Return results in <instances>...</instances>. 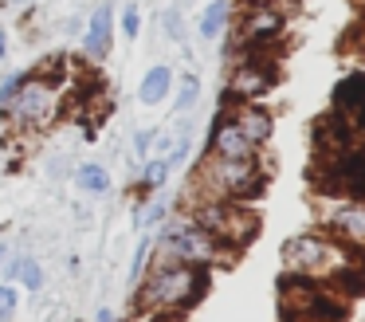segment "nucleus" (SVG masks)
I'll return each mask as SVG.
<instances>
[{
  "mask_svg": "<svg viewBox=\"0 0 365 322\" xmlns=\"http://www.w3.org/2000/svg\"><path fill=\"white\" fill-rule=\"evenodd\" d=\"M208 291V267H189V263H169V259H150V271L134 287V311L173 318L200 303Z\"/></svg>",
  "mask_w": 365,
  "mask_h": 322,
  "instance_id": "nucleus-1",
  "label": "nucleus"
},
{
  "mask_svg": "<svg viewBox=\"0 0 365 322\" xmlns=\"http://www.w3.org/2000/svg\"><path fill=\"white\" fill-rule=\"evenodd\" d=\"M267 188V169L263 157H247V161H232V157H212L205 154V161L197 165L192 177V196H212V201H236L247 204ZM189 196V201H192Z\"/></svg>",
  "mask_w": 365,
  "mask_h": 322,
  "instance_id": "nucleus-2",
  "label": "nucleus"
},
{
  "mask_svg": "<svg viewBox=\"0 0 365 322\" xmlns=\"http://www.w3.org/2000/svg\"><path fill=\"white\" fill-rule=\"evenodd\" d=\"M150 259H169V263H189V267H228L236 256L224 251L208 232H200L185 212H169L165 224L153 232Z\"/></svg>",
  "mask_w": 365,
  "mask_h": 322,
  "instance_id": "nucleus-3",
  "label": "nucleus"
},
{
  "mask_svg": "<svg viewBox=\"0 0 365 322\" xmlns=\"http://www.w3.org/2000/svg\"><path fill=\"white\" fill-rule=\"evenodd\" d=\"M181 212L200 228V232L212 236V240L220 243L224 251H232V256H240V251H244L247 243L255 240V232H259V216H255L247 204H236V201L192 196V201L185 204Z\"/></svg>",
  "mask_w": 365,
  "mask_h": 322,
  "instance_id": "nucleus-4",
  "label": "nucleus"
},
{
  "mask_svg": "<svg viewBox=\"0 0 365 322\" xmlns=\"http://www.w3.org/2000/svg\"><path fill=\"white\" fill-rule=\"evenodd\" d=\"M283 267L287 275H302V279H334L349 267V248H341L330 236L302 232L283 243Z\"/></svg>",
  "mask_w": 365,
  "mask_h": 322,
  "instance_id": "nucleus-5",
  "label": "nucleus"
},
{
  "mask_svg": "<svg viewBox=\"0 0 365 322\" xmlns=\"http://www.w3.org/2000/svg\"><path fill=\"white\" fill-rule=\"evenodd\" d=\"M0 114L9 118L16 130H43V126H51V118L59 114V86L43 83L40 75L28 71L20 91L12 94V102L0 110Z\"/></svg>",
  "mask_w": 365,
  "mask_h": 322,
  "instance_id": "nucleus-6",
  "label": "nucleus"
},
{
  "mask_svg": "<svg viewBox=\"0 0 365 322\" xmlns=\"http://www.w3.org/2000/svg\"><path fill=\"white\" fill-rule=\"evenodd\" d=\"M275 83H279V67H275L271 55L240 51V63L232 67V75H228V91H224V99H232V102H259Z\"/></svg>",
  "mask_w": 365,
  "mask_h": 322,
  "instance_id": "nucleus-7",
  "label": "nucleus"
},
{
  "mask_svg": "<svg viewBox=\"0 0 365 322\" xmlns=\"http://www.w3.org/2000/svg\"><path fill=\"white\" fill-rule=\"evenodd\" d=\"M287 28V16L279 4L271 0H252V4L240 12V28H236V47L240 51H263L271 47Z\"/></svg>",
  "mask_w": 365,
  "mask_h": 322,
  "instance_id": "nucleus-8",
  "label": "nucleus"
},
{
  "mask_svg": "<svg viewBox=\"0 0 365 322\" xmlns=\"http://www.w3.org/2000/svg\"><path fill=\"white\" fill-rule=\"evenodd\" d=\"M326 228L341 248H365V201L354 196H326Z\"/></svg>",
  "mask_w": 365,
  "mask_h": 322,
  "instance_id": "nucleus-9",
  "label": "nucleus"
},
{
  "mask_svg": "<svg viewBox=\"0 0 365 322\" xmlns=\"http://www.w3.org/2000/svg\"><path fill=\"white\" fill-rule=\"evenodd\" d=\"M326 188L334 196H354L365 201V149H346L334 154L326 165Z\"/></svg>",
  "mask_w": 365,
  "mask_h": 322,
  "instance_id": "nucleus-10",
  "label": "nucleus"
},
{
  "mask_svg": "<svg viewBox=\"0 0 365 322\" xmlns=\"http://www.w3.org/2000/svg\"><path fill=\"white\" fill-rule=\"evenodd\" d=\"M114 16H118L114 0H98V4L91 8L87 28H83V55H87V59H95V63L110 59V51H114Z\"/></svg>",
  "mask_w": 365,
  "mask_h": 322,
  "instance_id": "nucleus-11",
  "label": "nucleus"
},
{
  "mask_svg": "<svg viewBox=\"0 0 365 322\" xmlns=\"http://www.w3.org/2000/svg\"><path fill=\"white\" fill-rule=\"evenodd\" d=\"M208 154L212 157H232V161H247V157H259V149L244 138V130L232 122L228 106H224L220 114H216L212 130H208Z\"/></svg>",
  "mask_w": 365,
  "mask_h": 322,
  "instance_id": "nucleus-12",
  "label": "nucleus"
},
{
  "mask_svg": "<svg viewBox=\"0 0 365 322\" xmlns=\"http://www.w3.org/2000/svg\"><path fill=\"white\" fill-rule=\"evenodd\" d=\"M334 114L354 134H365V75L354 71L334 86Z\"/></svg>",
  "mask_w": 365,
  "mask_h": 322,
  "instance_id": "nucleus-13",
  "label": "nucleus"
},
{
  "mask_svg": "<svg viewBox=\"0 0 365 322\" xmlns=\"http://www.w3.org/2000/svg\"><path fill=\"white\" fill-rule=\"evenodd\" d=\"M224 106H228L232 122L244 130V138L252 141L255 149H263L271 141V134H275V118H271L267 106H259V102H232V99H224Z\"/></svg>",
  "mask_w": 365,
  "mask_h": 322,
  "instance_id": "nucleus-14",
  "label": "nucleus"
},
{
  "mask_svg": "<svg viewBox=\"0 0 365 322\" xmlns=\"http://www.w3.org/2000/svg\"><path fill=\"white\" fill-rule=\"evenodd\" d=\"M0 279H4V283H16L20 291H43L48 271H43V259H40V256H16V251H12L9 263L0 267Z\"/></svg>",
  "mask_w": 365,
  "mask_h": 322,
  "instance_id": "nucleus-15",
  "label": "nucleus"
},
{
  "mask_svg": "<svg viewBox=\"0 0 365 322\" xmlns=\"http://www.w3.org/2000/svg\"><path fill=\"white\" fill-rule=\"evenodd\" d=\"M173 83H177V71L169 67V63H153L142 75V83H138V102H142V106H161V102H169V94H173Z\"/></svg>",
  "mask_w": 365,
  "mask_h": 322,
  "instance_id": "nucleus-16",
  "label": "nucleus"
},
{
  "mask_svg": "<svg viewBox=\"0 0 365 322\" xmlns=\"http://www.w3.org/2000/svg\"><path fill=\"white\" fill-rule=\"evenodd\" d=\"M232 24V0H208L205 8H200V20H197V31L205 44H212V39H220L224 31H228Z\"/></svg>",
  "mask_w": 365,
  "mask_h": 322,
  "instance_id": "nucleus-17",
  "label": "nucleus"
},
{
  "mask_svg": "<svg viewBox=\"0 0 365 322\" xmlns=\"http://www.w3.org/2000/svg\"><path fill=\"white\" fill-rule=\"evenodd\" d=\"M71 181H75V188H79V193H87V196H106V193H110V169H106L103 161L75 165Z\"/></svg>",
  "mask_w": 365,
  "mask_h": 322,
  "instance_id": "nucleus-18",
  "label": "nucleus"
},
{
  "mask_svg": "<svg viewBox=\"0 0 365 322\" xmlns=\"http://www.w3.org/2000/svg\"><path fill=\"white\" fill-rule=\"evenodd\" d=\"M169 201H161V196H150V201H138V208H134V232L138 236H153L161 224H165V216H169Z\"/></svg>",
  "mask_w": 365,
  "mask_h": 322,
  "instance_id": "nucleus-19",
  "label": "nucleus"
},
{
  "mask_svg": "<svg viewBox=\"0 0 365 322\" xmlns=\"http://www.w3.org/2000/svg\"><path fill=\"white\" fill-rule=\"evenodd\" d=\"M169 173L173 169H169L165 157H145V161L138 165V173H134V185L142 188V193H158V188L169 181Z\"/></svg>",
  "mask_w": 365,
  "mask_h": 322,
  "instance_id": "nucleus-20",
  "label": "nucleus"
},
{
  "mask_svg": "<svg viewBox=\"0 0 365 322\" xmlns=\"http://www.w3.org/2000/svg\"><path fill=\"white\" fill-rule=\"evenodd\" d=\"M197 102H200V75L197 71H185L173 83V110L177 114H189V110H197Z\"/></svg>",
  "mask_w": 365,
  "mask_h": 322,
  "instance_id": "nucleus-21",
  "label": "nucleus"
},
{
  "mask_svg": "<svg viewBox=\"0 0 365 322\" xmlns=\"http://www.w3.org/2000/svg\"><path fill=\"white\" fill-rule=\"evenodd\" d=\"M20 314V287L0 279V322H12Z\"/></svg>",
  "mask_w": 365,
  "mask_h": 322,
  "instance_id": "nucleus-22",
  "label": "nucleus"
},
{
  "mask_svg": "<svg viewBox=\"0 0 365 322\" xmlns=\"http://www.w3.org/2000/svg\"><path fill=\"white\" fill-rule=\"evenodd\" d=\"M118 24H122V36H126V39L142 36V8H138V0H134V4H122L118 8Z\"/></svg>",
  "mask_w": 365,
  "mask_h": 322,
  "instance_id": "nucleus-23",
  "label": "nucleus"
},
{
  "mask_svg": "<svg viewBox=\"0 0 365 322\" xmlns=\"http://www.w3.org/2000/svg\"><path fill=\"white\" fill-rule=\"evenodd\" d=\"M161 28H165V36L173 39V44H185V20H181V8L169 4L165 12H161Z\"/></svg>",
  "mask_w": 365,
  "mask_h": 322,
  "instance_id": "nucleus-24",
  "label": "nucleus"
},
{
  "mask_svg": "<svg viewBox=\"0 0 365 322\" xmlns=\"http://www.w3.org/2000/svg\"><path fill=\"white\" fill-rule=\"evenodd\" d=\"M153 138H158V130L153 126H142V130H134V138H130V149H134V157H150L153 154Z\"/></svg>",
  "mask_w": 365,
  "mask_h": 322,
  "instance_id": "nucleus-25",
  "label": "nucleus"
},
{
  "mask_svg": "<svg viewBox=\"0 0 365 322\" xmlns=\"http://www.w3.org/2000/svg\"><path fill=\"white\" fill-rule=\"evenodd\" d=\"M24 75H28V71H12V75L4 79V83H0V110H4V106L12 102V94L20 91V83H24Z\"/></svg>",
  "mask_w": 365,
  "mask_h": 322,
  "instance_id": "nucleus-26",
  "label": "nucleus"
},
{
  "mask_svg": "<svg viewBox=\"0 0 365 322\" xmlns=\"http://www.w3.org/2000/svg\"><path fill=\"white\" fill-rule=\"evenodd\" d=\"M67 165H71L67 157H51V161H48V177H51V181H59V177L67 173Z\"/></svg>",
  "mask_w": 365,
  "mask_h": 322,
  "instance_id": "nucleus-27",
  "label": "nucleus"
},
{
  "mask_svg": "<svg viewBox=\"0 0 365 322\" xmlns=\"http://www.w3.org/2000/svg\"><path fill=\"white\" fill-rule=\"evenodd\" d=\"M63 31H67V36H79V31H83V20H79V16H67V20H63Z\"/></svg>",
  "mask_w": 365,
  "mask_h": 322,
  "instance_id": "nucleus-28",
  "label": "nucleus"
},
{
  "mask_svg": "<svg viewBox=\"0 0 365 322\" xmlns=\"http://www.w3.org/2000/svg\"><path fill=\"white\" fill-rule=\"evenodd\" d=\"M91 322H118V314H114L110 306H98V311H95V318H91Z\"/></svg>",
  "mask_w": 365,
  "mask_h": 322,
  "instance_id": "nucleus-29",
  "label": "nucleus"
},
{
  "mask_svg": "<svg viewBox=\"0 0 365 322\" xmlns=\"http://www.w3.org/2000/svg\"><path fill=\"white\" fill-rule=\"evenodd\" d=\"M4 55H9V31L0 28V59H4Z\"/></svg>",
  "mask_w": 365,
  "mask_h": 322,
  "instance_id": "nucleus-30",
  "label": "nucleus"
},
{
  "mask_svg": "<svg viewBox=\"0 0 365 322\" xmlns=\"http://www.w3.org/2000/svg\"><path fill=\"white\" fill-rule=\"evenodd\" d=\"M9 256H12V248H9V243H0V267L9 263Z\"/></svg>",
  "mask_w": 365,
  "mask_h": 322,
  "instance_id": "nucleus-31",
  "label": "nucleus"
}]
</instances>
